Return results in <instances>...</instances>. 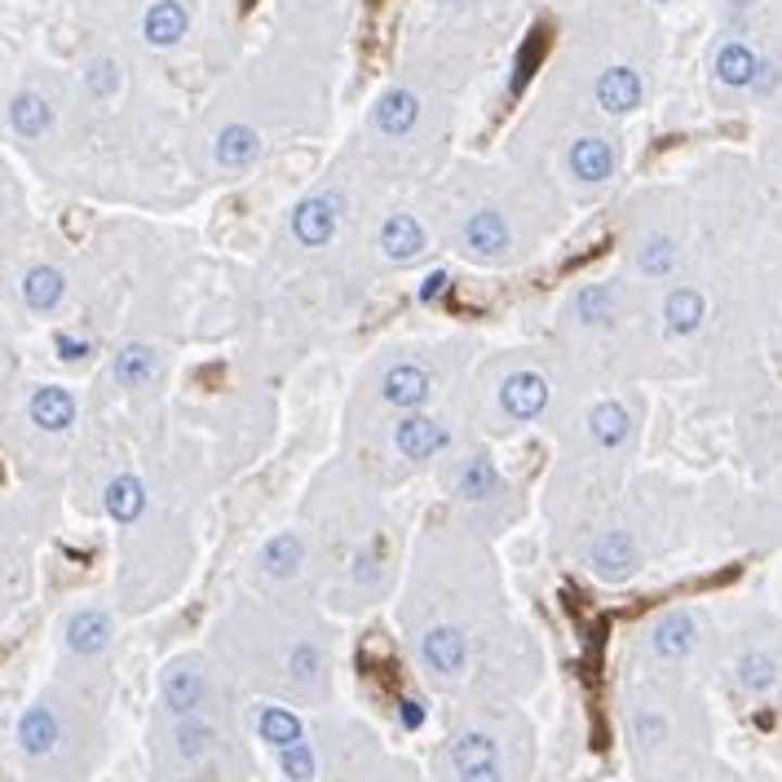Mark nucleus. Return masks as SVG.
Returning a JSON list of instances; mask_svg holds the SVG:
<instances>
[{
  "instance_id": "f03ea898",
  "label": "nucleus",
  "mask_w": 782,
  "mask_h": 782,
  "mask_svg": "<svg viewBox=\"0 0 782 782\" xmlns=\"http://www.w3.org/2000/svg\"><path fill=\"white\" fill-rule=\"evenodd\" d=\"M487 399H491V416L504 429H527V425H540L553 416L557 380L540 358H508L495 367Z\"/></svg>"
},
{
  "instance_id": "393cba45",
  "label": "nucleus",
  "mask_w": 782,
  "mask_h": 782,
  "mask_svg": "<svg viewBox=\"0 0 782 782\" xmlns=\"http://www.w3.org/2000/svg\"><path fill=\"white\" fill-rule=\"evenodd\" d=\"M62 743V721H58V711L49 703H36L23 711V721H18V747L31 756V760H45L53 756Z\"/></svg>"
},
{
  "instance_id": "5701e85b",
  "label": "nucleus",
  "mask_w": 782,
  "mask_h": 782,
  "mask_svg": "<svg viewBox=\"0 0 782 782\" xmlns=\"http://www.w3.org/2000/svg\"><path fill=\"white\" fill-rule=\"evenodd\" d=\"M261 155H266V138L256 134L252 124H226L222 134L213 138V160H217V168H226V173H248Z\"/></svg>"
},
{
  "instance_id": "bb28decb",
  "label": "nucleus",
  "mask_w": 782,
  "mask_h": 782,
  "mask_svg": "<svg viewBox=\"0 0 782 782\" xmlns=\"http://www.w3.org/2000/svg\"><path fill=\"white\" fill-rule=\"evenodd\" d=\"M27 412H31L36 429L67 433L76 425V394H72V389H62V384H40L36 394H31V403H27Z\"/></svg>"
},
{
  "instance_id": "f3484780",
  "label": "nucleus",
  "mask_w": 782,
  "mask_h": 782,
  "mask_svg": "<svg viewBox=\"0 0 782 782\" xmlns=\"http://www.w3.org/2000/svg\"><path fill=\"white\" fill-rule=\"evenodd\" d=\"M589 102L597 106V115L623 119L645 106V76L636 67H628V62H606L589 80Z\"/></svg>"
},
{
  "instance_id": "4468645a",
  "label": "nucleus",
  "mask_w": 782,
  "mask_h": 782,
  "mask_svg": "<svg viewBox=\"0 0 782 782\" xmlns=\"http://www.w3.org/2000/svg\"><path fill=\"white\" fill-rule=\"evenodd\" d=\"M371 248H376V256L384 261V266L403 270V266H416V261L433 248V235H429V226H425L420 213H412V209H389V213L376 222V230H371Z\"/></svg>"
},
{
  "instance_id": "a878e982",
  "label": "nucleus",
  "mask_w": 782,
  "mask_h": 782,
  "mask_svg": "<svg viewBox=\"0 0 782 782\" xmlns=\"http://www.w3.org/2000/svg\"><path fill=\"white\" fill-rule=\"evenodd\" d=\"M111 636H115V623L98 606H85V610H76L67 619V649H72V655H80V659L102 655V649L111 645Z\"/></svg>"
},
{
  "instance_id": "aec40b11",
  "label": "nucleus",
  "mask_w": 782,
  "mask_h": 782,
  "mask_svg": "<svg viewBox=\"0 0 782 782\" xmlns=\"http://www.w3.org/2000/svg\"><path fill=\"white\" fill-rule=\"evenodd\" d=\"M677 266H681V239H677L672 230L649 226V230L636 235V243H632V270H636L641 279H655V283H659V279H672Z\"/></svg>"
},
{
  "instance_id": "a211bd4d",
  "label": "nucleus",
  "mask_w": 782,
  "mask_h": 782,
  "mask_svg": "<svg viewBox=\"0 0 782 782\" xmlns=\"http://www.w3.org/2000/svg\"><path fill=\"white\" fill-rule=\"evenodd\" d=\"M310 557H314V544L305 531L297 527H283L275 535L261 540L256 548V575L266 583H297L305 570H310Z\"/></svg>"
},
{
  "instance_id": "c756f323",
  "label": "nucleus",
  "mask_w": 782,
  "mask_h": 782,
  "mask_svg": "<svg viewBox=\"0 0 782 782\" xmlns=\"http://www.w3.org/2000/svg\"><path fill=\"white\" fill-rule=\"evenodd\" d=\"M10 124H14L18 138H45L49 128H53V106H49V98L23 89V93L10 102Z\"/></svg>"
},
{
  "instance_id": "b1692460",
  "label": "nucleus",
  "mask_w": 782,
  "mask_h": 782,
  "mask_svg": "<svg viewBox=\"0 0 782 782\" xmlns=\"http://www.w3.org/2000/svg\"><path fill=\"white\" fill-rule=\"evenodd\" d=\"M173 752L177 760L186 765H204L222 752V730L213 716H181V721H173Z\"/></svg>"
},
{
  "instance_id": "9d476101",
  "label": "nucleus",
  "mask_w": 782,
  "mask_h": 782,
  "mask_svg": "<svg viewBox=\"0 0 782 782\" xmlns=\"http://www.w3.org/2000/svg\"><path fill=\"white\" fill-rule=\"evenodd\" d=\"M623 314H628V292L619 279H593V283H579L562 310L566 318V332L579 341H606L610 332L623 328Z\"/></svg>"
},
{
  "instance_id": "423d86ee",
  "label": "nucleus",
  "mask_w": 782,
  "mask_h": 782,
  "mask_svg": "<svg viewBox=\"0 0 782 782\" xmlns=\"http://www.w3.org/2000/svg\"><path fill=\"white\" fill-rule=\"evenodd\" d=\"M256 739L270 747L279 773L288 782H314L318 778V743H310V730L301 721V711L288 703H261L252 711Z\"/></svg>"
},
{
  "instance_id": "ddd939ff",
  "label": "nucleus",
  "mask_w": 782,
  "mask_h": 782,
  "mask_svg": "<svg viewBox=\"0 0 782 782\" xmlns=\"http://www.w3.org/2000/svg\"><path fill=\"white\" fill-rule=\"evenodd\" d=\"M579 562H583V570H589L593 579H602V583H628L641 570L645 553H641L636 531L610 521V527H597L589 540H583Z\"/></svg>"
},
{
  "instance_id": "7ed1b4c3",
  "label": "nucleus",
  "mask_w": 782,
  "mask_h": 782,
  "mask_svg": "<svg viewBox=\"0 0 782 782\" xmlns=\"http://www.w3.org/2000/svg\"><path fill=\"white\" fill-rule=\"evenodd\" d=\"M412 655L420 677L433 690H461L474 677L478 664V636L469 623H455V619H425L412 632Z\"/></svg>"
},
{
  "instance_id": "39448f33",
  "label": "nucleus",
  "mask_w": 782,
  "mask_h": 782,
  "mask_svg": "<svg viewBox=\"0 0 782 782\" xmlns=\"http://www.w3.org/2000/svg\"><path fill=\"white\" fill-rule=\"evenodd\" d=\"M371 403L384 416H403V412H429L438 403V371L425 354L416 350H394L384 363L371 371Z\"/></svg>"
},
{
  "instance_id": "473e14b6",
  "label": "nucleus",
  "mask_w": 782,
  "mask_h": 782,
  "mask_svg": "<svg viewBox=\"0 0 782 782\" xmlns=\"http://www.w3.org/2000/svg\"><path fill=\"white\" fill-rule=\"evenodd\" d=\"M734 681H739V690H747V694L773 690V685H778V664H773V655H765V649H747V655L734 664Z\"/></svg>"
},
{
  "instance_id": "4c0bfd02",
  "label": "nucleus",
  "mask_w": 782,
  "mask_h": 782,
  "mask_svg": "<svg viewBox=\"0 0 782 782\" xmlns=\"http://www.w3.org/2000/svg\"><path fill=\"white\" fill-rule=\"evenodd\" d=\"M655 5H672V0H655Z\"/></svg>"
},
{
  "instance_id": "1a4fd4ad",
  "label": "nucleus",
  "mask_w": 782,
  "mask_h": 782,
  "mask_svg": "<svg viewBox=\"0 0 782 782\" xmlns=\"http://www.w3.org/2000/svg\"><path fill=\"white\" fill-rule=\"evenodd\" d=\"M562 173L575 190L597 194L606 186H615V177L623 173V147L606 128H579L562 142Z\"/></svg>"
},
{
  "instance_id": "6ab92c4d",
  "label": "nucleus",
  "mask_w": 782,
  "mask_h": 782,
  "mask_svg": "<svg viewBox=\"0 0 782 782\" xmlns=\"http://www.w3.org/2000/svg\"><path fill=\"white\" fill-rule=\"evenodd\" d=\"M160 698H164V711L173 716V721H181V716H209V707H213V672L200 668V664H173V668H164Z\"/></svg>"
},
{
  "instance_id": "f704fd0d",
  "label": "nucleus",
  "mask_w": 782,
  "mask_h": 782,
  "mask_svg": "<svg viewBox=\"0 0 782 782\" xmlns=\"http://www.w3.org/2000/svg\"><path fill=\"white\" fill-rule=\"evenodd\" d=\"M446 782H513V769H508V760H495V765H482V769H465V773H455Z\"/></svg>"
},
{
  "instance_id": "f8f14e48",
  "label": "nucleus",
  "mask_w": 782,
  "mask_h": 782,
  "mask_svg": "<svg viewBox=\"0 0 782 782\" xmlns=\"http://www.w3.org/2000/svg\"><path fill=\"white\" fill-rule=\"evenodd\" d=\"M429 119V102L416 85H389L376 93L371 111H367V128L371 138L384 147H412L420 138V128Z\"/></svg>"
},
{
  "instance_id": "f257e3e1",
  "label": "nucleus",
  "mask_w": 782,
  "mask_h": 782,
  "mask_svg": "<svg viewBox=\"0 0 782 782\" xmlns=\"http://www.w3.org/2000/svg\"><path fill=\"white\" fill-rule=\"evenodd\" d=\"M446 491L461 508V517L469 521V531H504L517 500L513 487L504 478V469L495 465V455L482 446L469 451H451V469H446Z\"/></svg>"
},
{
  "instance_id": "c9c22d12",
  "label": "nucleus",
  "mask_w": 782,
  "mask_h": 782,
  "mask_svg": "<svg viewBox=\"0 0 782 782\" xmlns=\"http://www.w3.org/2000/svg\"><path fill=\"white\" fill-rule=\"evenodd\" d=\"M367 782H416L407 765H394V760H371V778Z\"/></svg>"
},
{
  "instance_id": "2eb2a0df",
  "label": "nucleus",
  "mask_w": 782,
  "mask_h": 782,
  "mask_svg": "<svg viewBox=\"0 0 782 782\" xmlns=\"http://www.w3.org/2000/svg\"><path fill=\"white\" fill-rule=\"evenodd\" d=\"M698 645H703V623L694 610H668L645 628V655L664 668L690 664Z\"/></svg>"
},
{
  "instance_id": "0eeeda50",
  "label": "nucleus",
  "mask_w": 782,
  "mask_h": 782,
  "mask_svg": "<svg viewBox=\"0 0 782 782\" xmlns=\"http://www.w3.org/2000/svg\"><path fill=\"white\" fill-rule=\"evenodd\" d=\"M636 442V412L623 399H597L583 407L579 425H575V446H579V461L589 465H615L632 451Z\"/></svg>"
},
{
  "instance_id": "72a5a7b5",
  "label": "nucleus",
  "mask_w": 782,
  "mask_h": 782,
  "mask_svg": "<svg viewBox=\"0 0 782 782\" xmlns=\"http://www.w3.org/2000/svg\"><path fill=\"white\" fill-rule=\"evenodd\" d=\"M85 89H89V98H98V102L115 98V89H119V67H115L111 58H98L93 67L85 72Z\"/></svg>"
},
{
  "instance_id": "c85d7f7f",
  "label": "nucleus",
  "mask_w": 782,
  "mask_h": 782,
  "mask_svg": "<svg viewBox=\"0 0 782 782\" xmlns=\"http://www.w3.org/2000/svg\"><path fill=\"white\" fill-rule=\"evenodd\" d=\"M155 371H160V354H155V345H147V341L124 345V350L115 354V363H111V376H115V384H124V389L151 384Z\"/></svg>"
},
{
  "instance_id": "6e6552de",
  "label": "nucleus",
  "mask_w": 782,
  "mask_h": 782,
  "mask_svg": "<svg viewBox=\"0 0 782 782\" xmlns=\"http://www.w3.org/2000/svg\"><path fill=\"white\" fill-rule=\"evenodd\" d=\"M384 446L403 469H425V465H438L442 455H451L461 446V433H455V425L446 416H438L433 407L429 412H403V416H389Z\"/></svg>"
},
{
  "instance_id": "dca6fc26",
  "label": "nucleus",
  "mask_w": 782,
  "mask_h": 782,
  "mask_svg": "<svg viewBox=\"0 0 782 782\" xmlns=\"http://www.w3.org/2000/svg\"><path fill=\"white\" fill-rule=\"evenodd\" d=\"M495 760H508V739L491 726H465L446 739V747L438 752V773L442 782L465 773V769H482V765H495Z\"/></svg>"
},
{
  "instance_id": "9b49d317",
  "label": "nucleus",
  "mask_w": 782,
  "mask_h": 782,
  "mask_svg": "<svg viewBox=\"0 0 782 782\" xmlns=\"http://www.w3.org/2000/svg\"><path fill=\"white\" fill-rule=\"evenodd\" d=\"M350 222V190L345 186H318L292 209V243L305 252H328Z\"/></svg>"
},
{
  "instance_id": "4be33fe9",
  "label": "nucleus",
  "mask_w": 782,
  "mask_h": 782,
  "mask_svg": "<svg viewBox=\"0 0 782 782\" xmlns=\"http://www.w3.org/2000/svg\"><path fill=\"white\" fill-rule=\"evenodd\" d=\"M659 318H664V332L685 341L694 337L703 323H707V297L694 288V283H672L659 301Z\"/></svg>"
},
{
  "instance_id": "7c9ffc66",
  "label": "nucleus",
  "mask_w": 782,
  "mask_h": 782,
  "mask_svg": "<svg viewBox=\"0 0 782 782\" xmlns=\"http://www.w3.org/2000/svg\"><path fill=\"white\" fill-rule=\"evenodd\" d=\"M62 297H67V279H62V270L53 266H31L27 279H23V305L36 310V314H49L62 305Z\"/></svg>"
},
{
  "instance_id": "412c9836",
  "label": "nucleus",
  "mask_w": 782,
  "mask_h": 782,
  "mask_svg": "<svg viewBox=\"0 0 782 782\" xmlns=\"http://www.w3.org/2000/svg\"><path fill=\"white\" fill-rule=\"evenodd\" d=\"M760 67H765V58L747 40H726L711 53V80L730 93H752L760 80Z\"/></svg>"
},
{
  "instance_id": "2f4dec72",
  "label": "nucleus",
  "mask_w": 782,
  "mask_h": 782,
  "mask_svg": "<svg viewBox=\"0 0 782 782\" xmlns=\"http://www.w3.org/2000/svg\"><path fill=\"white\" fill-rule=\"evenodd\" d=\"M106 513L119 521V527L138 521V517L147 513V487H142V478H134V474L111 478V487H106Z\"/></svg>"
},
{
  "instance_id": "20e7f679",
  "label": "nucleus",
  "mask_w": 782,
  "mask_h": 782,
  "mask_svg": "<svg viewBox=\"0 0 782 782\" xmlns=\"http://www.w3.org/2000/svg\"><path fill=\"white\" fill-rule=\"evenodd\" d=\"M451 243L465 261L474 266H508L521 252V230H517V217L513 209H504L500 200H474L461 217H455V230H451Z\"/></svg>"
},
{
  "instance_id": "e433bc0d",
  "label": "nucleus",
  "mask_w": 782,
  "mask_h": 782,
  "mask_svg": "<svg viewBox=\"0 0 782 782\" xmlns=\"http://www.w3.org/2000/svg\"><path fill=\"white\" fill-rule=\"evenodd\" d=\"M53 345H58V354L67 358V363H76V358H85V354H89V345H85V341H76V337H67V332H58V341H53Z\"/></svg>"
},
{
  "instance_id": "cd10ccee",
  "label": "nucleus",
  "mask_w": 782,
  "mask_h": 782,
  "mask_svg": "<svg viewBox=\"0 0 782 782\" xmlns=\"http://www.w3.org/2000/svg\"><path fill=\"white\" fill-rule=\"evenodd\" d=\"M186 27H190V14H186L181 0H155L142 18V40L151 49H173L186 36Z\"/></svg>"
}]
</instances>
